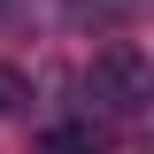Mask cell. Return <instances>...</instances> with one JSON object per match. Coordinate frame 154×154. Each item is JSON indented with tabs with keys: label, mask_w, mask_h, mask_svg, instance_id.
Masks as SVG:
<instances>
[{
	"label": "cell",
	"mask_w": 154,
	"mask_h": 154,
	"mask_svg": "<svg viewBox=\"0 0 154 154\" xmlns=\"http://www.w3.org/2000/svg\"><path fill=\"white\" fill-rule=\"evenodd\" d=\"M16 100H31V85H23V69H8V62H0V116L16 108Z\"/></svg>",
	"instance_id": "3957f363"
},
{
	"label": "cell",
	"mask_w": 154,
	"mask_h": 154,
	"mask_svg": "<svg viewBox=\"0 0 154 154\" xmlns=\"http://www.w3.org/2000/svg\"><path fill=\"white\" fill-rule=\"evenodd\" d=\"M85 85H93V100L108 116H139L154 100V69H146V54H139L131 38H116V46H100L93 54V77H85Z\"/></svg>",
	"instance_id": "6da1fadb"
},
{
	"label": "cell",
	"mask_w": 154,
	"mask_h": 154,
	"mask_svg": "<svg viewBox=\"0 0 154 154\" xmlns=\"http://www.w3.org/2000/svg\"><path fill=\"white\" fill-rule=\"evenodd\" d=\"M0 8H8V0H0Z\"/></svg>",
	"instance_id": "277c9868"
},
{
	"label": "cell",
	"mask_w": 154,
	"mask_h": 154,
	"mask_svg": "<svg viewBox=\"0 0 154 154\" xmlns=\"http://www.w3.org/2000/svg\"><path fill=\"white\" fill-rule=\"evenodd\" d=\"M31 154H108V123L100 116H62L31 139Z\"/></svg>",
	"instance_id": "7a4b0ae2"
}]
</instances>
